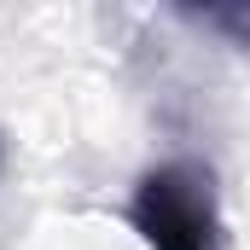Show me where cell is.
<instances>
[{
  "instance_id": "obj_1",
  "label": "cell",
  "mask_w": 250,
  "mask_h": 250,
  "mask_svg": "<svg viewBox=\"0 0 250 250\" xmlns=\"http://www.w3.org/2000/svg\"><path fill=\"white\" fill-rule=\"evenodd\" d=\"M123 215L146 250H221V187L204 157H163L140 169Z\"/></svg>"
}]
</instances>
